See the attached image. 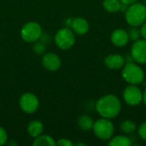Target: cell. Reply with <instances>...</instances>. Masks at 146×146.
Instances as JSON below:
<instances>
[{
  "label": "cell",
  "mask_w": 146,
  "mask_h": 146,
  "mask_svg": "<svg viewBox=\"0 0 146 146\" xmlns=\"http://www.w3.org/2000/svg\"><path fill=\"white\" fill-rule=\"evenodd\" d=\"M45 45L44 43H41V42H34L33 45V50L35 53L38 54V55H41V54H44V51H45Z\"/></svg>",
  "instance_id": "44dd1931"
},
{
  "label": "cell",
  "mask_w": 146,
  "mask_h": 146,
  "mask_svg": "<svg viewBox=\"0 0 146 146\" xmlns=\"http://www.w3.org/2000/svg\"><path fill=\"white\" fill-rule=\"evenodd\" d=\"M8 145H10V146H12V145H17V143H16V142H15V141H11V142H10V143H9V144H8Z\"/></svg>",
  "instance_id": "83f0119b"
},
{
  "label": "cell",
  "mask_w": 146,
  "mask_h": 146,
  "mask_svg": "<svg viewBox=\"0 0 146 146\" xmlns=\"http://www.w3.org/2000/svg\"><path fill=\"white\" fill-rule=\"evenodd\" d=\"M95 136L104 141L110 140L115 134V126L110 119L101 117L94 121L92 129Z\"/></svg>",
  "instance_id": "277c9868"
},
{
  "label": "cell",
  "mask_w": 146,
  "mask_h": 146,
  "mask_svg": "<svg viewBox=\"0 0 146 146\" xmlns=\"http://www.w3.org/2000/svg\"><path fill=\"white\" fill-rule=\"evenodd\" d=\"M125 20L131 27H140L146 21V5L135 3L127 6L125 11Z\"/></svg>",
  "instance_id": "7a4b0ae2"
},
{
  "label": "cell",
  "mask_w": 146,
  "mask_h": 146,
  "mask_svg": "<svg viewBox=\"0 0 146 146\" xmlns=\"http://www.w3.org/2000/svg\"><path fill=\"white\" fill-rule=\"evenodd\" d=\"M56 145V142L55 139L51 136L46 134L39 135L38 137L35 138L33 142V145L34 146H55Z\"/></svg>",
  "instance_id": "9a60e30c"
},
{
  "label": "cell",
  "mask_w": 146,
  "mask_h": 146,
  "mask_svg": "<svg viewBox=\"0 0 146 146\" xmlns=\"http://www.w3.org/2000/svg\"><path fill=\"white\" fill-rule=\"evenodd\" d=\"M76 145H86V144H83V143H79V144H77Z\"/></svg>",
  "instance_id": "f1b7e54d"
},
{
  "label": "cell",
  "mask_w": 146,
  "mask_h": 146,
  "mask_svg": "<svg viewBox=\"0 0 146 146\" xmlns=\"http://www.w3.org/2000/svg\"><path fill=\"white\" fill-rule=\"evenodd\" d=\"M105 67L110 69H121L126 63L125 56L120 54H110L108 55L104 61Z\"/></svg>",
  "instance_id": "7c38bea8"
},
{
  "label": "cell",
  "mask_w": 146,
  "mask_h": 146,
  "mask_svg": "<svg viewBox=\"0 0 146 146\" xmlns=\"http://www.w3.org/2000/svg\"><path fill=\"white\" fill-rule=\"evenodd\" d=\"M140 33H141V38H144L146 40V21L140 26Z\"/></svg>",
  "instance_id": "d4e9b609"
},
{
  "label": "cell",
  "mask_w": 146,
  "mask_h": 146,
  "mask_svg": "<svg viewBox=\"0 0 146 146\" xmlns=\"http://www.w3.org/2000/svg\"><path fill=\"white\" fill-rule=\"evenodd\" d=\"M55 43L61 50H69L75 44V33L68 27L61 28L55 35Z\"/></svg>",
  "instance_id": "5b68a950"
},
{
  "label": "cell",
  "mask_w": 146,
  "mask_h": 146,
  "mask_svg": "<svg viewBox=\"0 0 146 146\" xmlns=\"http://www.w3.org/2000/svg\"><path fill=\"white\" fill-rule=\"evenodd\" d=\"M121 102L115 94H107L101 97L95 104L98 114L104 118L114 119L117 117L121 111Z\"/></svg>",
  "instance_id": "6da1fadb"
},
{
  "label": "cell",
  "mask_w": 146,
  "mask_h": 146,
  "mask_svg": "<svg viewBox=\"0 0 146 146\" xmlns=\"http://www.w3.org/2000/svg\"><path fill=\"white\" fill-rule=\"evenodd\" d=\"M110 146H130L132 145L131 139L126 135H116L113 136L109 140Z\"/></svg>",
  "instance_id": "2e32d148"
},
{
  "label": "cell",
  "mask_w": 146,
  "mask_h": 146,
  "mask_svg": "<svg viewBox=\"0 0 146 146\" xmlns=\"http://www.w3.org/2000/svg\"><path fill=\"white\" fill-rule=\"evenodd\" d=\"M121 2L120 0H104L103 7L109 13H117L121 11Z\"/></svg>",
  "instance_id": "e0dca14e"
},
{
  "label": "cell",
  "mask_w": 146,
  "mask_h": 146,
  "mask_svg": "<svg viewBox=\"0 0 146 146\" xmlns=\"http://www.w3.org/2000/svg\"><path fill=\"white\" fill-rule=\"evenodd\" d=\"M7 141H8V133L3 127H0V146L7 144Z\"/></svg>",
  "instance_id": "603a6c76"
},
{
  "label": "cell",
  "mask_w": 146,
  "mask_h": 146,
  "mask_svg": "<svg viewBox=\"0 0 146 146\" xmlns=\"http://www.w3.org/2000/svg\"><path fill=\"white\" fill-rule=\"evenodd\" d=\"M130 54L133 59V62L139 65L146 64V40L140 38L134 41L131 46Z\"/></svg>",
  "instance_id": "9c48e42d"
},
{
  "label": "cell",
  "mask_w": 146,
  "mask_h": 146,
  "mask_svg": "<svg viewBox=\"0 0 146 146\" xmlns=\"http://www.w3.org/2000/svg\"><path fill=\"white\" fill-rule=\"evenodd\" d=\"M93 124H94V121L89 115H81L78 119V125H79L80 128L84 130V131L92 130Z\"/></svg>",
  "instance_id": "d6986e66"
},
{
  "label": "cell",
  "mask_w": 146,
  "mask_h": 146,
  "mask_svg": "<svg viewBox=\"0 0 146 146\" xmlns=\"http://www.w3.org/2000/svg\"><path fill=\"white\" fill-rule=\"evenodd\" d=\"M19 105L23 112L27 114H33L39 107V101L37 96L33 93L26 92L21 97Z\"/></svg>",
  "instance_id": "ba28073f"
},
{
  "label": "cell",
  "mask_w": 146,
  "mask_h": 146,
  "mask_svg": "<svg viewBox=\"0 0 146 146\" xmlns=\"http://www.w3.org/2000/svg\"><path fill=\"white\" fill-rule=\"evenodd\" d=\"M144 3L146 5V0H144Z\"/></svg>",
  "instance_id": "f546056e"
},
{
  "label": "cell",
  "mask_w": 146,
  "mask_h": 146,
  "mask_svg": "<svg viewBox=\"0 0 146 146\" xmlns=\"http://www.w3.org/2000/svg\"><path fill=\"white\" fill-rule=\"evenodd\" d=\"M42 64H43L44 68L45 69H47L48 71L55 72L60 68V67L62 65V62H61L60 57L56 54L50 52V53H46L43 56Z\"/></svg>",
  "instance_id": "30bf717a"
},
{
  "label": "cell",
  "mask_w": 146,
  "mask_h": 146,
  "mask_svg": "<svg viewBox=\"0 0 146 146\" xmlns=\"http://www.w3.org/2000/svg\"><path fill=\"white\" fill-rule=\"evenodd\" d=\"M122 98L128 106H138L142 103L143 92L138 85H129L125 87L122 92Z\"/></svg>",
  "instance_id": "52a82bcc"
},
{
  "label": "cell",
  "mask_w": 146,
  "mask_h": 146,
  "mask_svg": "<svg viewBox=\"0 0 146 146\" xmlns=\"http://www.w3.org/2000/svg\"><path fill=\"white\" fill-rule=\"evenodd\" d=\"M120 1L121 2L122 4H125V5H127V6L139 2V0H120Z\"/></svg>",
  "instance_id": "484cf974"
},
{
  "label": "cell",
  "mask_w": 146,
  "mask_h": 146,
  "mask_svg": "<svg viewBox=\"0 0 146 146\" xmlns=\"http://www.w3.org/2000/svg\"><path fill=\"white\" fill-rule=\"evenodd\" d=\"M44 131V125L41 121L34 120L32 121L27 126V133L33 138H37L42 134Z\"/></svg>",
  "instance_id": "5bb4252c"
},
{
  "label": "cell",
  "mask_w": 146,
  "mask_h": 146,
  "mask_svg": "<svg viewBox=\"0 0 146 146\" xmlns=\"http://www.w3.org/2000/svg\"><path fill=\"white\" fill-rule=\"evenodd\" d=\"M21 36L27 43H34L42 36V27L36 21L27 22L21 30Z\"/></svg>",
  "instance_id": "8992f818"
},
{
  "label": "cell",
  "mask_w": 146,
  "mask_h": 146,
  "mask_svg": "<svg viewBox=\"0 0 146 146\" xmlns=\"http://www.w3.org/2000/svg\"><path fill=\"white\" fill-rule=\"evenodd\" d=\"M71 29L75 34L78 35H85L88 33L90 29L89 22L82 17H77L72 20Z\"/></svg>",
  "instance_id": "4fadbf2b"
},
{
  "label": "cell",
  "mask_w": 146,
  "mask_h": 146,
  "mask_svg": "<svg viewBox=\"0 0 146 146\" xmlns=\"http://www.w3.org/2000/svg\"><path fill=\"white\" fill-rule=\"evenodd\" d=\"M137 130H138V134L140 137V139H143L144 141H146V121L141 123L140 126L137 128Z\"/></svg>",
  "instance_id": "7402d4cb"
},
{
  "label": "cell",
  "mask_w": 146,
  "mask_h": 146,
  "mask_svg": "<svg viewBox=\"0 0 146 146\" xmlns=\"http://www.w3.org/2000/svg\"><path fill=\"white\" fill-rule=\"evenodd\" d=\"M142 102L145 104V105L146 106V88L145 90L143 92V100H142Z\"/></svg>",
  "instance_id": "4316f807"
},
{
  "label": "cell",
  "mask_w": 146,
  "mask_h": 146,
  "mask_svg": "<svg viewBox=\"0 0 146 146\" xmlns=\"http://www.w3.org/2000/svg\"><path fill=\"white\" fill-rule=\"evenodd\" d=\"M56 145L58 146H73V142L68 139H60L56 142Z\"/></svg>",
  "instance_id": "cb8c5ba5"
},
{
  "label": "cell",
  "mask_w": 146,
  "mask_h": 146,
  "mask_svg": "<svg viewBox=\"0 0 146 146\" xmlns=\"http://www.w3.org/2000/svg\"><path fill=\"white\" fill-rule=\"evenodd\" d=\"M138 128L137 124L132 120H124L120 124V129L124 134H132Z\"/></svg>",
  "instance_id": "ac0fdd59"
},
{
  "label": "cell",
  "mask_w": 146,
  "mask_h": 146,
  "mask_svg": "<svg viewBox=\"0 0 146 146\" xmlns=\"http://www.w3.org/2000/svg\"><path fill=\"white\" fill-rule=\"evenodd\" d=\"M110 40L115 46L119 48L126 46L130 41L127 31L123 28L115 29L110 35Z\"/></svg>",
  "instance_id": "8fae6325"
},
{
  "label": "cell",
  "mask_w": 146,
  "mask_h": 146,
  "mask_svg": "<svg viewBox=\"0 0 146 146\" xmlns=\"http://www.w3.org/2000/svg\"><path fill=\"white\" fill-rule=\"evenodd\" d=\"M121 76L129 85H140L145 77V72L141 66L135 62H126L121 68Z\"/></svg>",
  "instance_id": "3957f363"
},
{
  "label": "cell",
  "mask_w": 146,
  "mask_h": 146,
  "mask_svg": "<svg viewBox=\"0 0 146 146\" xmlns=\"http://www.w3.org/2000/svg\"><path fill=\"white\" fill-rule=\"evenodd\" d=\"M129 39L131 41H137L141 38V33H140V28L139 27H131L129 30L127 31Z\"/></svg>",
  "instance_id": "ffe728a7"
}]
</instances>
